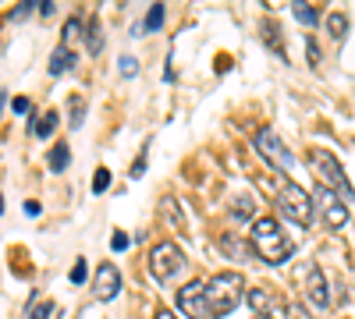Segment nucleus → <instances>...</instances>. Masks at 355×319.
<instances>
[{
	"label": "nucleus",
	"instance_id": "473e14b6",
	"mask_svg": "<svg viewBox=\"0 0 355 319\" xmlns=\"http://www.w3.org/2000/svg\"><path fill=\"white\" fill-rule=\"evenodd\" d=\"M157 319H178V316H171V312L164 309V312H157Z\"/></svg>",
	"mask_w": 355,
	"mask_h": 319
},
{
	"label": "nucleus",
	"instance_id": "393cba45",
	"mask_svg": "<svg viewBox=\"0 0 355 319\" xmlns=\"http://www.w3.org/2000/svg\"><path fill=\"white\" fill-rule=\"evenodd\" d=\"M231 213H234V217H249V213H252L249 199H245V195H242V199H234V210H231Z\"/></svg>",
	"mask_w": 355,
	"mask_h": 319
},
{
	"label": "nucleus",
	"instance_id": "2f4dec72",
	"mask_svg": "<svg viewBox=\"0 0 355 319\" xmlns=\"http://www.w3.org/2000/svg\"><path fill=\"white\" fill-rule=\"evenodd\" d=\"M40 15H53V0H40Z\"/></svg>",
	"mask_w": 355,
	"mask_h": 319
},
{
	"label": "nucleus",
	"instance_id": "7ed1b4c3",
	"mask_svg": "<svg viewBox=\"0 0 355 319\" xmlns=\"http://www.w3.org/2000/svg\"><path fill=\"white\" fill-rule=\"evenodd\" d=\"M242 295H245V280H242V273H217L210 284H206V302H210L214 319L231 316L234 309H239Z\"/></svg>",
	"mask_w": 355,
	"mask_h": 319
},
{
	"label": "nucleus",
	"instance_id": "412c9836",
	"mask_svg": "<svg viewBox=\"0 0 355 319\" xmlns=\"http://www.w3.org/2000/svg\"><path fill=\"white\" fill-rule=\"evenodd\" d=\"M85 273H89V266H85V259H75V266H71V284H85Z\"/></svg>",
	"mask_w": 355,
	"mask_h": 319
},
{
	"label": "nucleus",
	"instance_id": "6e6552de",
	"mask_svg": "<svg viewBox=\"0 0 355 319\" xmlns=\"http://www.w3.org/2000/svg\"><path fill=\"white\" fill-rule=\"evenodd\" d=\"M117 295H121V273H117L114 263H103L96 270V277H93V298L96 302H110Z\"/></svg>",
	"mask_w": 355,
	"mask_h": 319
},
{
	"label": "nucleus",
	"instance_id": "39448f33",
	"mask_svg": "<svg viewBox=\"0 0 355 319\" xmlns=\"http://www.w3.org/2000/svg\"><path fill=\"white\" fill-rule=\"evenodd\" d=\"M185 270V252L178 248L174 241H160L150 255V273L160 280V284H171L178 273Z\"/></svg>",
	"mask_w": 355,
	"mask_h": 319
},
{
	"label": "nucleus",
	"instance_id": "f704fd0d",
	"mask_svg": "<svg viewBox=\"0 0 355 319\" xmlns=\"http://www.w3.org/2000/svg\"><path fill=\"white\" fill-rule=\"evenodd\" d=\"M0 213H4V195H0Z\"/></svg>",
	"mask_w": 355,
	"mask_h": 319
},
{
	"label": "nucleus",
	"instance_id": "4be33fe9",
	"mask_svg": "<svg viewBox=\"0 0 355 319\" xmlns=\"http://www.w3.org/2000/svg\"><path fill=\"white\" fill-rule=\"evenodd\" d=\"M75 33H78V18H68L64 21V33H61V46H68L75 39Z\"/></svg>",
	"mask_w": 355,
	"mask_h": 319
},
{
	"label": "nucleus",
	"instance_id": "1a4fd4ad",
	"mask_svg": "<svg viewBox=\"0 0 355 319\" xmlns=\"http://www.w3.org/2000/svg\"><path fill=\"white\" fill-rule=\"evenodd\" d=\"M316 199H320V213H323V220H327V227H331V230H341V227L348 224V206L341 202V195L320 188Z\"/></svg>",
	"mask_w": 355,
	"mask_h": 319
},
{
	"label": "nucleus",
	"instance_id": "5701e85b",
	"mask_svg": "<svg viewBox=\"0 0 355 319\" xmlns=\"http://www.w3.org/2000/svg\"><path fill=\"white\" fill-rule=\"evenodd\" d=\"M128 245H132V238L121 235V230H114V235H110V248H114V252H125Z\"/></svg>",
	"mask_w": 355,
	"mask_h": 319
},
{
	"label": "nucleus",
	"instance_id": "c756f323",
	"mask_svg": "<svg viewBox=\"0 0 355 319\" xmlns=\"http://www.w3.org/2000/svg\"><path fill=\"white\" fill-rule=\"evenodd\" d=\"M142 174H146V153H142V156L132 163V178H142Z\"/></svg>",
	"mask_w": 355,
	"mask_h": 319
},
{
	"label": "nucleus",
	"instance_id": "c85d7f7f",
	"mask_svg": "<svg viewBox=\"0 0 355 319\" xmlns=\"http://www.w3.org/2000/svg\"><path fill=\"white\" fill-rule=\"evenodd\" d=\"M11 110H15V113H28V110H33V103H28L25 96H18V100L11 103Z\"/></svg>",
	"mask_w": 355,
	"mask_h": 319
},
{
	"label": "nucleus",
	"instance_id": "a878e982",
	"mask_svg": "<svg viewBox=\"0 0 355 319\" xmlns=\"http://www.w3.org/2000/svg\"><path fill=\"white\" fill-rule=\"evenodd\" d=\"M33 4H40V0H25V4H18V8L11 11V18H15V21H21L28 11H33Z\"/></svg>",
	"mask_w": 355,
	"mask_h": 319
},
{
	"label": "nucleus",
	"instance_id": "0eeeda50",
	"mask_svg": "<svg viewBox=\"0 0 355 319\" xmlns=\"http://www.w3.org/2000/svg\"><path fill=\"white\" fill-rule=\"evenodd\" d=\"M178 309H182L189 319H214L210 312V302H206V284L202 280H192L178 291Z\"/></svg>",
	"mask_w": 355,
	"mask_h": 319
},
{
	"label": "nucleus",
	"instance_id": "6ab92c4d",
	"mask_svg": "<svg viewBox=\"0 0 355 319\" xmlns=\"http://www.w3.org/2000/svg\"><path fill=\"white\" fill-rule=\"evenodd\" d=\"M85 36H89V53L96 57V53L103 50V33H100V21H89V33H85Z\"/></svg>",
	"mask_w": 355,
	"mask_h": 319
},
{
	"label": "nucleus",
	"instance_id": "9b49d317",
	"mask_svg": "<svg viewBox=\"0 0 355 319\" xmlns=\"http://www.w3.org/2000/svg\"><path fill=\"white\" fill-rule=\"evenodd\" d=\"M75 61H78V57H75L68 46H57L53 57H50V68H46V71H50V75H64V71L75 68Z\"/></svg>",
	"mask_w": 355,
	"mask_h": 319
},
{
	"label": "nucleus",
	"instance_id": "f3484780",
	"mask_svg": "<svg viewBox=\"0 0 355 319\" xmlns=\"http://www.w3.org/2000/svg\"><path fill=\"white\" fill-rule=\"evenodd\" d=\"M327 28H331L334 39H341V36L348 33V18H345L341 11H334V15H327Z\"/></svg>",
	"mask_w": 355,
	"mask_h": 319
},
{
	"label": "nucleus",
	"instance_id": "a211bd4d",
	"mask_svg": "<svg viewBox=\"0 0 355 319\" xmlns=\"http://www.w3.org/2000/svg\"><path fill=\"white\" fill-rule=\"evenodd\" d=\"M68 110H71L68 125H71V128H82V118H85V103H82V96H71V100H68Z\"/></svg>",
	"mask_w": 355,
	"mask_h": 319
},
{
	"label": "nucleus",
	"instance_id": "f257e3e1",
	"mask_svg": "<svg viewBox=\"0 0 355 319\" xmlns=\"http://www.w3.org/2000/svg\"><path fill=\"white\" fill-rule=\"evenodd\" d=\"M249 238L256 245V255L263 259V263H270V266L288 263L291 252H295V245L284 238V230H281V224L274 217H256L252 227H249Z\"/></svg>",
	"mask_w": 355,
	"mask_h": 319
},
{
	"label": "nucleus",
	"instance_id": "ddd939ff",
	"mask_svg": "<svg viewBox=\"0 0 355 319\" xmlns=\"http://www.w3.org/2000/svg\"><path fill=\"white\" fill-rule=\"evenodd\" d=\"M46 163H50V170H53V174L68 170V163H71V149H68V142H57V146L50 149V156H46Z\"/></svg>",
	"mask_w": 355,
	"mask_h": 319
},
{
	"label": "nucleus",
	"instance_id": "aec40b11",
	"mask_svg": "<svg viewBox=\"0 0 355 319\" xmlns=\"http://www.w3.org/2000/svg\"><path fill=\"white\" fill-rule=\"evenodd\" d=\"M107 188H110V170H107V167H96V174H93V192L103 195Z\"/></svg>",
	"mask_w": 355,
	"mask_h": 319
},
{
	"label": "nucleus",
	"instance_id": "cd10ccee",
	"mask_svg": "<svg viewBox=\"0 0 355 319\" xmlns=\"http://www.w3.org/2000/svg\"><path fill=\"white\" fill-rule=\"evenodd\" d=\"M306 53H309V64H320V46L313 39H306Z\"/></svg>",
	"mask_w": 355,
	"mask_h": 319
},
{
	"label": "nucleus",
	"instance_id": "423d86ee",
	"mask_svg": "<svg viewBox=\"0 0 355 319\" xmlns=\"http://www.w3.org/2000/svg\"><path fill=\"white\" fill-rule=\"evenodd\" d=\"M252 146H256V153H259L266 163H270L274 170H291V167H295L291 149L277 138V131H274V128H259V131H256V138H252Z\"/></svg>",
	"mask_w": 355,
	"mask_h": 319
},
{
	"label": "nucleus",
	"instance_id": "9d476101",
	"mask_svg": "<svg viewBox=\"0 0 355 319\" xmlns=\"http://www.w3.org/2000/svg\"><path fill=\"white\" fill-rule=\"evenodd\" d=\"M306 295H309V302H313L316 309H327V305H331L327 280H323V270H320V266H313V270L306 273Z\"/></svg>",
	"mask_w": 355,
	"mask_h": 319
},
{
	"label": "nucleus",
	"instance_id": "7c9ffc66",
	"mask_svg": "<svg viewBox=\"0 0 355 319\" xmlns=\"http://www.w3.org/2000/svg\"><path fill=\"white\" fill-rule=\"evenodd\" d=\"M40 210H43V206H40V202H33V199H28V202H25V217H40Z\"/></svg>",
	"mask_w": 355,
	"mask_h": 319
},
{
	"label": "nucleus",
	"instance_id": "72a5a7b5",
	"mask_svg": "<svg viewBox=\"0 0 355 319\" xmlns=\"http://www.w3.org/2000/svg\"><path fill=\"white\" fill-rule=\"evenodd\" d=\"M4 100H8V96H4V89H0V110H4Z\"/></svg>",
	"mask_w": 355,
	"mask_h": 319
},
{
	"label": "nucleus",
	"instance_id": "20e7f679",
	"mask_svg": "<svg viewBox=\"0 0 355 319\" xmlns=\"http://www.w3.org/2000/svg\"><path fill=\"white\" fill-rule=\"evenodd\" d=\"M277 206H281V213L291 224H299V227H313L316 224V202H313V195L302 185H295V181H281Z\"/></svg>",
	"mask_w": 355,
	"mask_h": 319
},
{
	"label": "nucleus",
	"instance_id": "f8f14e48",
	"mask_svg": "<svg viewBox=\"0 0 355 319\" xmlns=\"http://www.w3.org/2000/svg\"><path fill=\"white\" fill-rule=\"evenodd\" d=\"M160 25H164V4H153L150 11H146L142 25H135V36H146V33H157Z\"/></svg>",
	"mask_w": 355,
	"mask_h": 319
},
{
	"label": "nucleus",
	"instance_id": "2eb2a0df",
	"mask_svg": "<svg viewBox=\"0 0 355 319\" xmlns=\"http://www.w3.org/2000/svg\"><path fill=\"white\" fill-rule=\"evenodd\" d=\"M53 128H57V110H46L43 118L33 125V135H36V138H50V135H53Z\"/></svg>",
	"mask_w": 355,
	"mask_h": 319
},
{
	"label": "nucleus",
	"instance_id": "f03ea898",
	"mask_svg": "<svg viewBox=\"0 0 355 319\" xmlns=\"http://www.w3.org/2000/svg\"><path fill=\"white\" fill-rule=\"evenodd\" d=\"M306 160H309L313 174L320 178V188H327V192L341 195L345 202H355V188H352L348 174H345V167H341V160H338L334 153H327V149L313 146V149L306 153Z\"/></svg>",
	"mask_w": 355,
	"mask_h": 319
},
{
	"label": "nucleus",
	"instance_id": "bb28decb",
	"mask_svg": "<svg viewBox=\"0 0 355 319\" xmlns=\"http://www.w3.org/2000/svg\"><path fill=\"white\" fill-rule=\"evenodd\" d=\"M50 312H53V305H50V302H43V305H36V309H33V316H28V319H50Z\"/></svg>",
	"mask_w": 355,
	"mask_h": 319
},
{
	"label": "nucleus",
	"instance_id": "b1692460",
	"mask_svg": "<svg viewBox=\"0 0 355 319\" xmlns=\"http://www.w3.org/2000/svg\"><path fill=\"white\" fill-rule=\"evenodd\" d=\"M121 75H125V78L139 75V61H135V57H121Z\"/></svg>",
	"mask_w": 355,
	"mask_h": 319
},
{
	"label": "nucleus",
	"instance_id": "4468645a",
	"mask_svg": "<svg viewBox=\"0 0 355 319\" xmlns=\"http://www.w3.org/2000/svg\"><path fill=\"white\" fill-rule=\"evenodd\" d=\"M245 302L252 305L256 316H270V312H274V302H270V295H266L263 287H252V291L245 295Z\"/></svg>",
	"mask_w": 355,
	"mask_h": 319
},
{
	"label": "nucleus",
	"instance_id": "dca6fc26",
	"mask_svg": "<svg viewBox=\"0 0 355 319\" xmlns=\"http://www.w3.org/2000/svg\"><path fill=\"white\" fill-rule=\"evenodd\" d=\"M291 15L299 18L302 25H316V21H320V8H313V4H302V0H299V4H291Z\"/></svg>",
	"mask_w": 355,
	"mask_h": 319
}]
</instances>
